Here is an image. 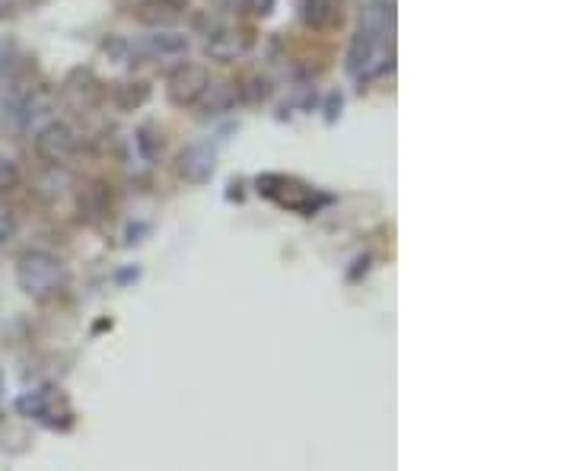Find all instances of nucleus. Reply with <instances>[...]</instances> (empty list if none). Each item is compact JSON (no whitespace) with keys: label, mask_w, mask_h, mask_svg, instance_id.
Instances as JSON below:
<instances>
[{"label":"nucleus","mask_w":573,"mask_h":471,"mask_svg":"<svg viewBox=\"0 0 573 471\" xmlns=\"http://www.w3.org/2000/svg\"><path fill=\"white\" fill-rule=\"evenodd\" d=\"M64 265L58 255L51 252H26L16 261V284L29 296V300H51L64 287Z\"/></svg>","instance_id":"f257e3e1"},{"label":"nucleus","mask_w":573,"mask_h":471,"mask_svg":"<svg viewBox=\"0 0 573 471\" xmlns=\"http://www.w3.org/2000/svg\"><path fill=\"white\" fill-rule=\"evenodd\" d=\"M36 153L51 166L67 163L77 153V131L67 121H48L36 134Z\"/></svg>","instance_id":"f03ea898"},{"label":"nucleus","mask_w":573,"mask_h":471,"mask_svg":"<svg viewBox=\"0 0 573 471\" xmlns=\"http://www.w3.org/2000/svg\"><path fill=\"white\" fill-rule=\"evenodd\" d=\"M207 83H211V77H207V71L201 64H182L172 71L169 77V99L176 102V106H195V102L201 99V93L207 90Z\"/></svg>","instance_id":"7ed1b4c3"},{"label":"nucleus","mask_w":573,"mask_h":471,"mask_svg":"<svg viewBox=\"0 0 573 471\" xmlns=\"http://www.w3.org/2000/svg\"><path fill=\"white\" fill-rule=\"evenodd\" d=\"M176 169L188 185H204V182H211L214 169H217V153L211 144H188L179 153Z\"/></svg>","instance_id":"20e7f679"},{"label":"nucleus","mask_w":573,"mask_h":471,"mask_svg":"<svg viewBox=\"0 0 573 471\" xmlns=\"http://www.w3.org/2000/svg\"><path fill=\"white\" fill-rule=\"evenodd\" d=\"M185 13V0H141L137 4V20L153 29H169L179 23Z\"/></svg>","instance_id":"39448f33"},{"label":"nucleus","mask_w":573,"mask_h":471,"mask_svg":"<svg viewBox=\"0 0 573 471\" xmlns=\"http://www.w3.org/2000/svg\"><path fill=\"white\" fill-rule=\"evenodd\" d=\"M249 51V39L242 36V32H233V29H217L207 36V55L220 64H230L236 58H242Z\"/></svg>","instance_id":"423d86ee"},{"label":"nucleus","mask_w":573,"mask_h":471,"mask_svg":"<svg viewBox=\"0 0 573 471\" xmlns=\"http://www.w3.org/2000/svg\"><path fill=\"white\" fill-rule=\"evenodd\" d=\"M137 48L147 51L150 58H179L188 51V36L172 32V29H156L153 36H147Z\"/></svg>","instance_id":"0eeeda50"},{"label":"nucleus","mask_w":573,"mask_h":471,"mask_svg":"<svg viewBox=\"0 0 573 471\" xmlns=\"http://www.w3.org/2000/svg\"><path fill=\"white\" fill-rule=\"evenodd\" d=\"M233 102H236V86H230V83H207V90L201 93V99L195 102V106L201 109L204 118H211V115L230 112Z\"/></svg>","instance_id":"6e6552de"},{"label":"nucleus","mask_w":573,"mask_h":471,"mask_svg":"<svg viewBox=\"0 0 573 471\" xmlns=\"http://www.w3.org/2000/svg\"><path fill=\"white\" fill-rule=\"evenodd\" d=\"M303 20L312 29H322L335 20V4L332 0H303Z\"/></svg>","instance_id":"1a4fd4ad"},{"label":"nucleus","mask_w":573,"mask_h":471,"mask_svg":"<svg viewBox=\"0 0 573 471\" xmlns=\"http://www.w3.org/2000/svg\"><path fill=\"white\" fill-rule=\"evenodd\" d=\"M51 401H55V395H51L48 389L26 392V395L20 398V411L29 414V417H39V421H45V417H48V408H51Z\"/></svg>","instance_id":"9d476101"},{"label":"nucleus","mask_w":573,"mask_h":471,"mask_svg":"<svg viewBox=\"0 0 573 471\" xmlns=\"http://www.w3.org/2000/svg\"><path fill=\"white\" fill-rule=\"evenodd\" d=\"M236 96L246 99V102H262L271 96V83L265 77H246L242 86H236Z\"/></svg>","instance_id":"9b49d317"},{"label":"nucleus","mask_w":573,"mask_h":471,"mask_svg":"<svg viewBox=\"0 0 573 471\" xmlns=\"http://www.w3.org/2000/svg\"><path fill=\"white\" fill-rule=\"evenodd\" d=\"M20 179H23V172H20V166H16L13 156L0 153V195L13 191L16 185H20Z\"/></svg>","instance_id":"f8f14e48"},{"label":"nucleus","mask_w":573,"mask_h":471,"mask_svg":"<svg viewBox=\"0 0 573 471\" xmlns=\"http://www.w3.org/2000/svg\"><path fill=\"white\" fill-rule=\"evenodd\" d=\"M144 99H147V86L144 83H128V86H121V90H118V106L128 109V112L141 106Z\"/></svg>","instance_id":"ddd939ff"},{"label":"nucleus","mask_w":573,"mask_h":471,"mask_svg":"<svg viewBox=\"0 0 573 471\" xmlns=\"http://www.w3.org/2000/svg\"><path fill=\"white\" fill-rule=\"evenodd\" d=\"M16 233V214L10 211L7 204H0V246H7Z\"/></svg>","instance_id":"4468645a"},{"label":"nucleus","mask_w":573,"mask_h":471,"mask_svg":"<svg viewBox=\"0 0 573 471\" xmlns=\"http://www.w3.org/2000/svg\"><path fill=\"white\" fill-rule=\"evenodd\" d=\"M102 51H106V55H112V58H118V61H125V58H128V51H131V45H128L125 39L112 36V39H106V45H102Z\"/></svg>","instance_id":"2eb2a0df"},{"label":"nucleus","mask_w":573,"mask_h":471,"mask_svg":"<svg viewBox=\"0 0 573 471\" xmlns=\"http://www.w3.org/2000/svg\"><path fill=\"white\" fill-rule=\"evenodd\" d=\"M223 4H227V10H249L252 0H223Z\"/></svg>","instance_id":"dca6fc26"},{"label":"nucleus","mask_w":573,"mask_h":471,"mask_svg":"<svg viewBox=\"0 0 573 471\" xmlns=\"http://www.w3.org/2000/svg\"><path fill=\"white\" fill-rule=\"evenodd\" d=\"M335 109H341V96L328 99V121H335Z\"/></svg>","instance_id":"f3484780"},{"label":"nucleus","mask_w":573,"mask_h":471,"mask_svg":"<svg viewBox=\"0 0 573 471\" xmlns=\"http://www.w3.org/2000/svg\"><path fill=\"white\" fill-rule=\"evenodd\" d=\"M0 13H4V0H0Z\"/></svg>","instance_id":"a211bd4d"}]
</instances>
